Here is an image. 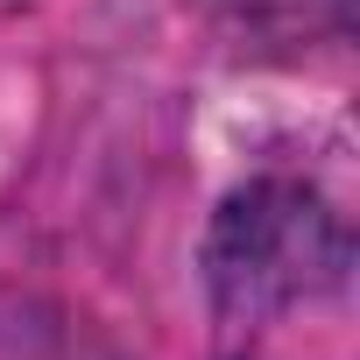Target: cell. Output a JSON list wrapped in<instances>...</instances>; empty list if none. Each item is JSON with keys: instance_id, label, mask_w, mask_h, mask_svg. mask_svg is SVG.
<instances>
[{"instance_id": "6da1fadb", "label": "cell", "mask_w": 360, "mask_h": 360, "mask_svg": "<svg viewBox=\"0 0 360 360\" xmlns=\"http://www.w3.org/2000/svg\"><path fill=\"white\" fill-rule=\"evenodd\" d=\"M205 304L219 332H262L304 304H325L353 276V226L304 176L233 184L198 248Z\"/></svg>"}, {"instance_id": "7a4b0ae2", "label": "cell", "mask_w": 360, "mask_h": 360, "mask_svg": "<svg viewBox=\"0 0 360 360\" xmlns=\"http://www.w3.org/2000/svg\"><path fill=\"white\" fill-rule=\"evenodd\" d=\"M205 8H212L226 29H240V36H269V29H311L304 0H205ZM332 8H346V0H332Z\"/></svg>"}]
</instances>
